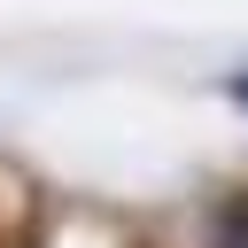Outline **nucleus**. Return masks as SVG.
<instances>
[{
    "instance_id": "f257e3e1",
    "label": "nucleus",
    "mask_w": 248,
    "mask_h": 248,
    "mask_svg": "<svg viewBox=\"0 0 248 248\" xmlns=\"http://www.w3.org/2000/svg\"><path fill=\"white\" fill-rule=\"evenodd\" d=\"M202 240L209 248H248V194H217L202 209Z\"/></svg>"
},
{
    "instance_id": "f03ea898",
    "label": "nucleus",
    "mask_w": 248,
    "mask_h": 248,
    "mask_svg": "<svg viewBox=\"0 0 248 248\" xmlns=\"http://www.w3.org/2000/svg\"><path fill=\"white\" fill-rule=\"evenodd\" d=\"M225 93H232V101L248 108V70H232V78H225Z\"/></svg>"
}]
</instances>
